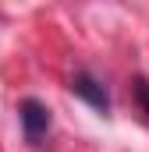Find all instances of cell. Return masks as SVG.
<instances>
[{
    "label": "cell",
    "mask_w": 149,
    "mask_h": 152,
    "mask_svg": "<svg viewBox=\"0 0 149 152\" xmlns=\"http://www.w3.org/2000/svg\"><path fill=\"white\" fill-rule=\"evenodd\" d=\"M71 92L78 96V99H85L96 113H110V92H107V85H103L96 75L78 71V75L71 78Z\"/></svg>",
    "instance_id": "obj_2"
},
{
    "label": "cell",
    "mask_w": 149,
    "mask_h": 152,
    "mask_svg": "<svg viewBox=\"0 0 149 152\" xmlns=\"http://www.w3.org/2000/svg\"><path fill=\"white\" fill-rule=\"evenodd\" d=\"M131 92H135V103H139L142 117L149 120V78H135L131 81Z\"/></svg>",
    "instance_id": "obj_3"
},
{
    "label": "cell",
    "mask_w": 149,
    "mask_h": 152,
    "mask_svg": "<svg viewBox=\"0 0 149 152\" xmlns=\"http://www.w3.org/2000/svg\"><path fill=\"white\" fill-rule=\"evenodd\" d=\"M18 120H21L25 142H29V145H39V142L46 138L53 117H50V106H46V103H39V99H21V103H18Z\"/></svg>",
    "instance_id": "obj_1"
}]
</instances>
